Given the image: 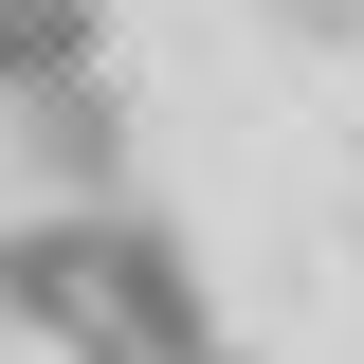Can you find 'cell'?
<instances>
[{
  "mask_svg": "<svg viewBox=\"0 0 364 364\" xmlns=\"http://www.w3.org/2000/svg\"><path fill=\"white\" fill-rule=\"evenodd\" d=\"M91 73V0H0V91H73Z\"/></svg>",
  "mask_w": 364,
  "mask_h": 364,
  "instance_id": "1",
  "label": "cell"
}]
</instances>
